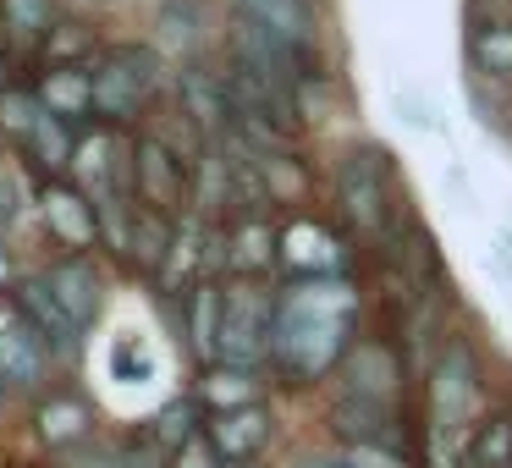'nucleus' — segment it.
<instances>
[{"mask_svg":"<svg viewBox=\"0 0 512 468\" xmlns=\"http://www.w3.org/2000/svg\"><path fill=\"white\" fill-rule=\"evenodd\" d=\"M364 298L347 276H298L276 292V336H270V369L287 386H314L336 375L342 358L358 347Z\"/></svg>","mask_w":512,"mask_h":468,"instance_id":"nucleus-1","label":"nucleus"},{"mask_svg":"<svg viewBox=\"0 0 512 468\" xmlns=\"http://www.w3.org/2000/svg\"><path fill=\"white\" fill-rule=\"evenodd\" d=\"M479 424V358L463 336L441 347L424 380V468H457Z\"/></svg>","mask_w":512,"mask_h":468,"instance_id":"nucleus-2","label":"nucleus"},{"mask_svg":"<svg viewBox=\"0 0 512 468\" xmlns=\"http://www.w3.org/2000/svg\"><path fill=\"white\" fill-rule=\"evenodd\" d=\"M336 215L358 237H386L391 221V155L380 144H358L336 160Z\"/></svg>","mask_w":512,"mask_h":468,"instance_id":"nucleus-3","label":"nucleus"},{"mask_svg":"<svg viewBox=\"0 0 512 468\" xmlns=\"http://www.w3.org/2000/svg\"><path fill=\"white\" fill-rule=\"evenodd\" d=\"M270 336H276V292L259 281H232L221 298V364L265 369Z\"/></svg>","mask_w":512,"mask_h":468,"instance_id":"nucleus-4","label":"nucleus"},{"mask_svg":"<svg viewBox=\"0 0 512 468\" xmlns=\"http://www.w3.org/2000/svg\"><path fill=\"white\" fill-rule=\"evenodd\" d=\"M226 61L254 72V78H265V83H281V89H292V94L309 78H320V67H314L309 56H298L292 45H281L276 34H265L259 23H248V17H237V12H232V23H226Z\"/></svg>","mask_w":512,"mask_h":468,"instance_id":"nucleus-5","label":"nucleus"},{"mask_svg":"<svg viewBox=\"0 0 512 468\" xmlns=\"http://www.w3.org/2000/svg\"><path fill=\"white\" fill-rule=\"evenodd\" d=\"M127 166H133V199L144 204V210L171 215V221L188 210V199H193V171H188V160H182L177 149L166 144V138H138Z\"/></svg>","mask_w":512,"mask_h":468,"instance_id":"nucleus-6","label":"nucleus"},{"mask_svg":"<svg viewBox=\"0 0 512 468\" xmlns=\"http://www.w3.org/2000/svg\"><path fill=\"white\" fill-rule=\"evenodd\" d=\"M12 309H17V320H23L28 331H34L39 342L50 347V358H78V347H83V325L72 320L67 309H61V298L45 287V276L17 281V287H12Z\"/></svg>","mask_w":512,"mask_h":468,"instance_id":"nucleus-7","label":"nucleus"},{"mask_svg":"<svg viewBox=\"0 0 512 468\" xmlns=\"http://www.w3.org/2000/svg\"><path fill=\"white\" fill-rule=\"evenodd\" d=\"M276 243H281V259H287L292 281L298 276H347V243L325 221H314V215H298L292 226H281Z\"/></svg>","mask_w":512,"mask_h":468,"instance_id":"nucleus-8","label":"nucleus"},{"mask_svg":"<svg viewBox=\"0 0 512 468\" xmlns=\"http://www.w3.org/2000/svg\"><path fill=\"white\" fill-rule=\"evenodd\" d=\"M39 215H45L50 237H56L61 248H72V254H89V248L100 243V210H94V199L83 188H72V182H45V188H39Z\"/></svg>","mask_w":512,"mask_h":468,"instance_id":"nucleus-9","label":"nucleus"},{"mask_svg":"<svg viewBox=\"0 0 512 468\" xmlns=\"http://www.w3.org/2000/svg\"><path fill=\"white\" fill-rule=\"evenodd\" d=\"M276 435V419H270L265 402L254 408H232V413H204V441L221 463H259V452Z\"/></svg>","mask_w":512,"mask_h":468,"instance_id":"nucleus-10","label":"nucleus"},{"mask_svg":"<svg viewBox=\"0 0 512 468\" xmlns=\"http://www.w3.org/2000/svg\"><path fill=\"white\" fill-rule=\"evenodd\" d=\"M94 116H100L105 127H127L144 116V105L155 100V89H149L144 78H138L133 67H127L116 50H105L100 61H94Z\"/></svg>","mask_w":512,"mask_h":468,"instance_id":"nucleus-11","label":"nucleus"},{"mask_svg":"<svg viewBox=\"0 0 512 468\" xmlns=\"http://www.w3.org/2000/svg\"><path fill=\"white\" fill-rule=\"evenodd\" d=\"M45 287L61 298V309L72 314V320L89 331L94 320L105 314V276H100V265H94L89 254H67V259H56V265L45 270Z\"/></svg>","mask_w":512,"mask_h":468,"instance_id":"nucleus-12","label":"nucleus"},{"mask_svg":"<svg viewBox=\"0 0 512 468\" xmlns=\"http://www.w3.org/2000/svg\"><path fill=\"white\" fill-rule=\"evenodd\" d=\"M177 94H182V111L188 122L204 133V144L226 138L237 127V111H232V94H226V78L221 72H204V67H188L177 78Z\"/></svg>","mask_w":512,"mask_h":468,"instance_id":"nucleus-13","label":"nucleus"},{"mask_svg":"<svg viewBox=\"0 0 512 468\" xmlns=\"http://www.w3.org/2000/svg\"><path fill=\"white\" fill-rule=\"evenodd\" d=\"M232 12L259 23L265 34H276L281 45H292L298 56L314 61V45H320V23H314L309 0H232Z\"/></svg>","mask_w":512,"mask_h":468,"instance_id":"nucleus-14","label":"nucleus"},{"mask_svg":"<svg viewBox=\"0 0 512 468\" xmlns=\"http://www.w3.org/2000/svg\"><path fill=\"white\" fill-rule=\"evenodd\" d=\"M171 248H177V221H171V215L144 210V204H133V215H127V237H122V259H127V265L160 281V276H166V265H171Z\"/></svg>","mask_w":512,"mask_h":468,"instance_id":"nucleus-15","label":"nucleus"},{"mask_svg":"<svg viewBox=\"0 0 512 468\" xmlns=\"http://www.w3.org/2000/svg\"><path fill=\"white\" fill-rule=\"evenodd\" d=\"M276 259H281V243H276V226L265 215H237L226 226V270L237 281H259Z\"/></svg>","mask_w":512,"mask_h":468,"instance_id":"nucleus-16","label":"nucleus"},{"mask_svg":"<svg viewBox=\"0 0 512 468\" xmlns=\"http://www.w3.org/2000/svg\"><path fill=\"white\" fill-rule=\"evenodd\" d=\"M265 397V375L259 369H243V364H204L199 369V386H193V402L204 413H232V408H254Z\"/></svg>","mask_w":512,"mask_h":468,"instance_id":"nucleus-17","label":"nucleus"},{"mask_svg":"<svg viewBox=\"0 0 512 468\" xmlns=\"http://www.w3.org/2000/svg\"><path fill=\"white\" fill-rule=\"evenodd\" d=\"M50 364H56V358H50V347L39 342L23 320L0 325V380H6L12 391H34L39 380H45Z\"/></svg>","mask_w":512,"mask_h":468,"instance_id":"nucleus-18","label":"nucleus"},{"mask_svg":"<svg viewBox=\"0 0 512 468\" xmlns=\"http://www.w3.org/2000/svg\"><path fill=\"white\" fill-rule=\"evenodd\" d=\"M34 100L61 122H83L94 116V72L89 67H45L34 78Z\"/></svg>","mask_w":512,"mask_h":468,"instance_id":"nucleus-19","label":"nucleus"},{"mask_svg":"<svg viewBox=\"0 0 512 468\" xmlns=\"http://www.w3.org/2000/svg\"><path fill=\"white\" fill-rule=\"evenodd\" d=\"M221 298L226 287L221 281H193L182 292V320H188V347L199 364H215L221 358Z\"/></svg>","mask_w":512,"mask_h":468,"instance_id":"nucleus-20","label":"nucleus"},{"mask_svg":"<svg viewBox=\"0 0 512 468\" xmlns=\"http://www.w3.org/2000/svg\"><path fill=\"white\" fill-rule=\"evenodd\" d=\"M23 155L39 166L45 182H61V171H72V155H78V122H61V116H50L39 105V122L23 138Z\"/></svg>","mask_w":512,"mask_h":468,"instance_id":"nucleus-21","label":"nucleus"},{"mask_svg":"<svg viewBox=\"0 0 512 468\" xmlns=\"http://www.w3.org/2000/svg\"><path fill=\"white\" fill-rule=\"evenodd\" d=\"M34 430L45 446H56V452H67V446H83L94 430V408L83 397H72V391H56V397L39 402L34 413Z\"/></svg>","mask_w":512,"mask_h":468,"instance_id":"nucleus-22","label":"nucleus"},{"mask_svg":"<svg viewBox=\"0 0 512 468\" xmlns=\"http://www.w3.org/2000/svg\"><path fill=\"white\" fill-rule=\"evenodd\" d=\"M463 50H468V67H474L485 83L512 89V28H501V23H468L463 28Z\"/></svg>","mask_w":512,"mask_h":468,"instance_id":"nucleus-23","label":"nucleus"},{"mask_svg":"<svg viewBox=\"0 0 512 468\" xmlns=\"http://www.w3.org/2000/svg\"><path fill=\"white\" fill-rule=\"evenodd\" d=\"M199 424H204V419H199V402H193V397H177L171 408H160L155 419H149V430L138 435V441H144L149 452H155V463H171V457H177L182 446L204 435Z\"/></svg>","mask_w":512,"mask_h":468,"instance_id":"nucleus-24","label":"nucleus"},{"mask_svg":"<svg viewBox=\"0 0 512 468\" xmlns=\"http://www.w3.org/2000/svg\"><path fill=\"white\" fill-rule=\"evenodd\" d=\"M56 23H61L56 0H0V34L12 39L17 50H39Z\"/></svg>","mask_w":512,"mask_h":468,"instance_id":"nucleus-25","label":"nucleus"},{"mask_svg":"<svg viewBox=\"0 0 512 468\" xmlns=\"http://www.w3.org/2000/svg\"><path fill=\"white\" fill-rule=\"evenodd\" d=\"M39 56H45V67H94L100 61V34L78 17H61L50 28V39L39 45Z\"/></svg>","mask_w":512,"mask_h":468,"instance_id":"nucleus-26","label":"nucleus"},{"mask_svg":"<svg viewBox=\"0 0 512 468\" xmlns=\"http://www.w3.org/2000/svg\"><path fill=\"white\" fill-rule=\"evenodd\" d=\"M457 468H512V413H485L468 435Z\"/></svg>","mask_w":512,"mask_h":468,"instance_id":"nucleus-27","label":"nucleus"},{"mask_svg":"<svg viewBox=\"0 0 512 468\" xmlns=\"http://www.w3.org/2000/svg\"><path fill=\"white\" fill-rule=\"evenodd\" d=\"M34 122H39L34 89H17V83H6V89H0V133L12 138V144H23V138L34 133Z\"/></svg>","mask_w":512,"mask_h":468,"instance_id":"nucleus-28","label":"nucleus"},{"mask_svg":"<svg viewBox=\"0 0 512 468\" xmlns=\"http://www.w3.org/2000/svg\"><path fill=\"white\" fill-rule=\"evenodd\" d=\"M111 375H116V380H133V386H144V380L155 375V358H149L144 347L133 342V336H122V342L111 347Z\"/></svg>","mask_w":512,"mask_h":468,"instance_id":"nucleus-29","label":"nucleus"},{"mask_svg":"<svg viewBox=\"0 0 512 468\" xmlns=\"http://www.w3.org/2000/svg\"><path fill=\"white\" fill-rule=\"evenodd\" d=\"M342 463L347 468H408L397 452H391V446H380V441H347Z\"/></svg>","mask_w":512,"mask_h":468,"instance_id":"nucleus-30","label":"nucleus"},{"mask_svg":"<svg viewBox=\"0 0 512 468\" xmlns=\"http://www.w3.org/2000/svg\"><path fill=\"white\" fill-rule=\"evenodd\" d=\"M193 0H171V6H160V28H166L171 45H193Z\"/></svg>","mask_w":512,"mask_h":468,"instance_id":"nucleus-31","label":"nucleus"},{"mask_svg":"<svg viewBox=\"0 0 512 468\" xmlns=\"http://www.w3.org/2000/svg\"><path fill=\"white\" fill-rule=\"evenodd\" d=\"M463 23H501V28H512V0H468Z\"/></svg>","mask_w":512,"mask_h":468,"instance_id":"nucleus-32","label":"nucleus"},{"mask_svg":"<svg viewBox=\"0 0 512 468\" xmlns=\"http://www.w3.org/2000/svg\"><path fill=\"white\" fill-rule=\"evenodd\" d=\"M166 468H221V457H215V452H210V441L199 435V441H188V446H182V452L171 457Z\"/></svg>","mask_w":512,"mask_h":468,"instance_id":"nucleus-33","label":"nucleus"},{"mask_svg":"<svg viewBox=\"0 0 512 468\" xmlns=\"http://www.w3.org/2000/svg\"><path fill=\"white\" fill-rule=\"evenodd\" d=\"M17 281H23V276H17L12 254H6V248H0V292H6V287H17Z\"/></svg>","mask_w":512,"mask_h":468,"instance_id":"nucleus-34","label":"nucleus"},{"mask_svg":"<svg viewBox=\"0 0 512 468\" xmlns=\"http://www.w3.org/2000/svg\"><path fill=\"white\" fill-rule=\"evenodd\" d=\"M6 402H12V386H6V380H0V408H6Z\"/></svg>","mask_w":512,"mask_h":468,"instance_id":"nucleus-35","label":"nucleus"},{"mask_svg":"<svg viewBox=\"0 0 512 468\" xmlns=\"http://www.w3.org/2000/svg\"><path fill=\"white\" fill-rule=\"evenodd\" d=\"M221 468H259V463H221Z\"/></svg>","mask_w":512,"mask_h":468,"instance_id":"nucleus-36","label":"nucleus"},{"mask_svg":"<svg viewBox=\"0 0 512 468\" xmlns=\"http://www.w3.org/2000/svg\"><path fill=\"white\" fill-rule=\"evenodd\" d=\"M331 468H347V463H331Z\"/></svg>","mask_w":512,"mask_h":468,"instance_id":"nucleus-37","label":"nucleus"},{"mask_svg":"<svg viewBox=\"0 0 512 468\" xmlns=\"http://www.w3.org/2000/svg\"><path fill=\"white\" fill-rule=\"evenodd\" d=\"M0 89H6V78H0Z\"/></svg>","mask_w":512,"mask_h":468,"instance_id":"nucleus-38","label":"nucleus"}]
</instances>
